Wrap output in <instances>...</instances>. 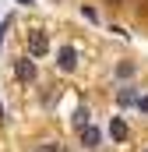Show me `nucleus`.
Instances as JSON below:
<instances>
[{"label":"nucleus","mask_w":148,"mask_h":152,"mask_svg":"<svg viewBox=\"0 0 148 152\" xmlns=\"http://www.w3.org/2000/svg\"><path fill=\"white\" fill-rule=\"evenodd\" d=\"M46 53H49V36H46V32H32V36H28V57L39 60V57H46Z\"/></svg>","instance_id":"f257e3e1"},{"label":"nucleus","mask_w":148,"mask_h":152,"mask_svg":"<svg viewBox=\"0 0 148 152\" xmlns=\"http://www.w3.org/2000/svg\"><path fill=\"white\" fill-rule=\"evenodd\" d=\"M57 67H60V71H74V67H78V50H74V46H60V50H57Z\"/></svg>","instance_id":"f03ea898"},{"label":"nucleus","mask_w":148,"mask_h":152,"mask_svg":"<svg viewBox=\"0 0 148 152\" xmlns=\"http://www.w3.org/2000/svg\"><path fill=\"white\" fill-rule=\"evenodd\" d=\"M14 75H18V81H36V64H32V57L18 60V64H14Z\"/></svg>","instance_id":"7ed1b4c3"},{"label":"nucleus","mask_w":148,"mask_h":152,"mask_svg":"<svg viewBox=\"0 0 148 152\" xmlns=\"http://www.w3.org/2000/svg\"><path fill=\"white\" fill-rule=\"evenodd\" d=\"M99 138H102V134H99V127H92V124H88V127H81V145H85V149H99Z\"/></svg>","instance_id":"20e7f679"},{"label":"nucleus","mask_w":148,"mask_h":152,"mask_svg":"<svg viewBox=\"0 0 148 152\" xmlns=\"http://www.w3.org/2000/svg\"><path fill=\"white\" fill-rule=\"evenodd\" d=\"M110 134H113V142H127L131 131H127V124H123L120 117H113V120H110Z\"/></svg>","instance_id":"39448f33"},{"label":"nucleus","mask_w":148,"mask_h":152,"mask_svg":"<svg viewBox=\"0 0 148 152\" xmlns=\"http://www.w3.org/2000/svg\"><path fill=\"white\" fill-rule=\"evenodd\" d=\"M134 71H138L134 60H120V64H116V78H134Z\"/></svg>","instance_id":"423d86ee"},{"label":"nucleus","mask_w":148,"mask_h":152,"mask_svg":"<svg viewBox=\"0 0 148 152\" xmlns=\"http://www.w3.org/2000/svg\"><path fill=\"white\" fill-rule=\"evenodd\" d=\"M138 103V92L134 88H120V106H134Z\"/></svg>","instance_id":"0eeeda50"},{"label":"nucleus","mask_w":148,"mask_h":152,"mask_svg":"<svg viewBox=\"0 0 148 152\" xmlns=\"http://www.w3.org/2000/svg\"><path fill=\"white\" fill-rule=\"evenodd\" d=\"M74 124H78V127H88V124H92V120H88V106H78V110H74Z\"/></svg>","instance_id":"6e6552de"},{"label":"nucleus","mask_w":148,"mask_h":152,"mask_svg":"<svg viewBox=\"0 0 148 152\" xmlns=\"http://www.w3.org/2000/svg\"><path fill=\"white\" fill-rule=\"evenodd\" d=\"M32 152H64V149H60L57 142H42V145H36Z\"/></svg>","instance_id":"1a4fd4ad"},{"label":"nucleus","mask_w":148,"mask_h":152,"mask_svg":"<svg viewBox=\"0 0 148 152\" xmlns=\"http://www.w3.org/2000/svg\"><path fill=\"white\" fill-rule=\"evenodd\" d=\"M81 18H85V21H99V14H95V7H88V4L81 7Z\"/></svg>","instance_id":"9d476101"},{"label":"nucleus","mask_w":148,"mask_h":152,"mask_svg":"<svg viewBox=\"0 0 148 152\" xmlns=\"http://www.w3.org/2000/svg\"><path fill=\"white\" fill-rule=\"evenodd\" d=\"M134 106H138L141 113H148V96H138V103H134Z\"/></svg>","instance_id":"9b49d317"},{"label":"nucleus","mask_w":148,"mask_h":152,"mask_svg":"<svg viewBox=\"0 0 148 152\" xmlns=\"http://www.w3.org/2000/svg\"><path fill=\"white\" fill-rule=\"evenodd\" d=\"M18 4H21V7H32V4H36V0H18Z\"/></svg>","instance_id":"f8f14e48"}]
</instances>
